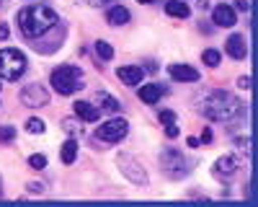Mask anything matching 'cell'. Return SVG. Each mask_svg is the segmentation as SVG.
Masks as SVG:
<instances>
[{
    "instance_id": "7a4b0ae2",
    "label": "cell",
    "mask_w": 258,
    "mask_h": 207,
    "mask_svg": "<svg viewBox=\"0 0 258 207\" xmlns=\"http://www.w3.org/2000/svg\"><path fill=\"white\" fill-rule=\"evenodd\" d=\"M243 109V104L227 91H212L199 101V112L212 119V122H230L232 117H238Z\"/></svg>"
},
{
    "instance_id": "2e32d148",
    "label": "cell",
    "mask_w": 258,
    "mask_h": 207,
    "mask_svg": "<svg viewBox=\"0 0 258 207\" xmlns=\"http://www.w3.org/2000/svg\"><path fill=\"white\" fill-rule=\"evenodd\" d=\"M160 96H163V88L158 86V83H150V86H142V88H140V98H142L145 104H158Z\"/></svg>"
},
{
    "instance_id": "9c48e42d",
    "label": "cell",
    "mask_w": 258,
    "mask_h": 207,
    "mask_svg": "<svg viewBox=\"0 0 258 207\" xmlns=\"http://www.w3.org/2000/svg\"><path fill=\"white\" fill-rule=\"evenodd\" d=\"M238 169H240V161L238 158H235V156H222L217 163H214V176H217V179H232L235 174H238Z\"/></svg>"
},
{
    "instance_id": "4dcf8cb0",
    "label": "cell",
    "mask_w": 258,
    "mask_h": 207,
    "mask_svg": "<svg viewBox=\"0 0 258 207\" xmlns=\"http://www.w3.org/2000/svg\"><path fill=\"white\" fill-rule=\"evenodd\" d=\"M29 189H31L34 194H41V192H44V184H29Z\"/></svg>"
},
{
    "instance_id": "d6986e66",
    "label": "cell",
    "mask_w": 258,
    "mask_h": 207,
    "mask_svg": "<svg viewBox=\"0 0 258 207\" xmlns=\"http://www.w3.org/2000/svg\"><path fill=\"white\" fill-rule=\"evenodd\" d=\"M96 52H98V57H101V60H106V62L114 60V47L109 44V41H103V39H98V41H96Z\"/></svg>"
},
{
    "instance_id": "d590c367",
    "label": "cell",
    "mask_w": 258,
    "mask_h": 207,
    "mask_svg": "<svg viewBox=\"0 0 258 207\" xmlns=\"http://www.w3.org/2000/svg\"><path fill=\"white\" fill-rule=\"evenodd\" d=\"M0 6H3V0H0Z\"/></svg>"
},
{
    "instance_id": "836d02e7",
    "label": "cell",
    "mask_w": 258,
    "mask_h": 207,
    "mask_svg": "<svg viewBox=\"0 0 258 207\" xmlns=\"http://www.w3.org/2000/svg\"><path fill=\"white\" fill-rule=\"evenodd\" d=\"M188 148H199V140L197 137H188Z\"/></svg>"
},
{
    "instance_id": "d6a6232c",
    "label": "cell",
    "mask_w": 258,
    "mask_h": 207,
    "mask_svg": "<svg viewBox=\"0 0 258 207\" xmlns=\"http://www.w3.org/2000/svg\"><path fill=\"white\" fill-rule=\"evenodd\" d=\"M199 142H212V130H204V135H202Z\"/></svg>"
},
{
    "instance_id": "d4e9b609",
    "label": "cell",
    "mask_w": 258,
    "mask_h": 207,
    "mask_svg": "<svg viewBox=\"0 0 258 207\" xmlns=\"http://www.w3.org/2000/svg\"><path fill=\"white\" fill-rule=\"evenodd\" d=\"M160 122H163V124H170V122H176V112H170V109L160 112Z\"/></svg>"
},
{
    "instance_id": "484cf974",
    "label": "cell",
    "mask_w": 258,
    "mask_h": 207,
    "mask_svg": "<svg viewBox=\"0 0 258 207\" xmlns=\"http://www.w3.org/2000/svg\"><path fill=\"white\" fill-rule=\"evenodd\" d=\"M165 135H168V137H178V127H176V122L165 124Z\"/></svg>"
},
{
    "instance_id": "5bb4252c",
    "label": "cell",
    "mask_w": 258,
    "mask_h": 207,
    "mask_svg": "<svg viewBox=\"0 0 258 207\" xmlns=\"http://www.w3.org/2000/svg\"><path fill=\"white\" fill-rule=\"evenodd\" d=\"M129 18H132V13H129L124 6H111L109 11H106V21H109L111 26H124V24H129Z\"/></svg>"
},
{
    "instance_id": "ffe728a7",
    "label": "cell",
    "mask_w": 258,
    "mask_h": 207,
    "mask_svg": "<svg viewBox=\"0 0 258 207\" xmlns=\"http://www.w3.org/2000/svg\"><path fill=\"white\" fill-rule=\"evenodd\" d=\"M96 101L103 104V109H106V112H119V109H121V107H119V101H116L114 96H109V93H98Z\"/></svg>"
},
{
    "instance_id": "83f0119b",
    "label": "cell",
    "mask_w": 258,
    "mask_h": 207,
    "mask_svg": "<svg viewBox=\"0 0 258 207\" xmlns=\"http://www.w3.org/2000/svg\"><path fill=\"white\" fill-rule=\"evenodd\" d=\"M88 6H93V8H103V6H109L111 0H85Z\"/></svg>"
},
{
    "instance_id": "7c38bea8",
    "label": "cell",
    "mask_w": 258,
    "mask_h": 207,
    "mask_svg": "<svg viewBox=\"0 0 258 207\" xmlns=\"http://www.w3.org/2000/svg\"><path fill=\"white\" fill-rule=\"evenodd\" d=\"M227 55H230L232 60H243V57L248 55L245 36H240V34H232V36L227 39Z\"/></svg>"
},
{
    "instance_id": "4316f807",
    "label": "cell",
    "mask_w": 258,
    "mask_h": 207,
    "mask_svg": "<svg viewBox=\"0 0 258 207\" xmlns=\"http://www.w3.org/2000/svg\"><path fill=\"white\" fill-rule=\"evenodd\" d=\"M62 127L68 130V132H75V130H78V122H73V119H62Z\"/></svg>"
},
{
    "instance_id": "f1b7e54d",
    "label": "cell",
    "mask_w": 258,
    "mask_h": 207,
    "mask_svg": "<svg viewBox=\"0 0 258 207\" xmlns=\"http://www.w3.org/2000/svg\"><path fill=\"white\" fill-rule=\"evenodd\" d=\"M238 88H243V91H248V88H250V78H248V75H243V78L238 80Z\"/></svg>"
},
{
    "instance_id": "30bf717a",
    "label": "cell",
    "mask_w": 258,
    "mask_h": 207,
    "mask_svg": "<svg viewBox=\"0 0 258 207\" xmlns=\"http://www.w3.org/2000/svg\"><path fill=\"white\" fill-rule=\"evenodd\" d=\"M212 21H214L217 26L230 29V26L238 24V16H235V8H232V6H225V3H222V6H217V8L212 11Z\"/></svg>"
},
{
    "instance_id": "1f68e13d",
    "label": "cell",
    "mask_w": 258,
    "mask_h": 207,
    "mask_svg": "<svg viewBox=\"0 0 258 207\" xmlns=\"http://www.w3.org/2000/svg\"><path fill=\"white\" fill-rule=\"evenodd\" d=\"M235 3H238L240 11H250V3H248V0H235Z\"/></svg>"
},
{
    "instance_id": "277c9868",
    "label": "cell",
    "mask_w": 258,
    "mask_h": 207,
    "mask_svg": "<svg viewBox=\"0 0 258 207\" xmlns=\"http://www.w3.org/2000/svg\"><path fill=\"white\" fill-rule=\"evenodd\" d=\"M29 62H26V55L16 49V47H6L0 49V78L6 80H18L21 75L26 73Z\"/></svg>"
},
{
    "instance_id": "603a6c76",
    "label": "cell",
    "mask_w": 258,
    "mask_h": 207,
    "mask_svg": "<svg viewBox=\"0 0 258 207\" xmlns=\"http://www.w3.org/2000/svg\"><path fill=\"white\" fill-rule=\"evenodd\" d=\"M29 166L34 171H41V169H47V156H41V153H34L31 158H29Z\"/></svg>"
},
{
    "instance_id": "8992f818",
    "label": "cell",
    "mask_w": 258,
    "mask_h": 207,
    "mask_svg": "<svg viewBox=\"0 0 258 207\" xmlns=\"http://www.w3.org/2000/svg\"><path fill=\"white\" fill-rule=\"evenodd\" d=\"M116 163H119L121 174H124L129 181H132V184H137V186H147V174H145L142 163H140L137 158H132L129 153H119V156H116Z\"/></svg>"
},
{
    "instance_id": "52a82bcc",
    "label": "cell",
    "mask_w": 258,
    "mask_h": 207,
    "mask_svg": "<svg viewBox=\"0 0 258 207\" xmlns=\"http://www.w3.org/2000/svg\"><path fill=\"white\" fill-rule=\"evenodd\" d=\"M126 132H129L126 119L116 117V119L103 122L101 127L96 130V137H98V140H103V142H119V140H124V137H126Z\"/></svg>"
},
{
    "instance_id": "6da1fadb",
    "label": "cell",
    "mask_w": 258,
    "mask_h": 207,
    "mask_svg": "<svg viewBox=\"0 0 258 207\" xmlns=\"http://www.w3.org/2000/svg\"><path fill=\"white\" fill-rule=\"evenodd\" d=\"M57 24H59L57 13H54L49 6H41V3L29 6V8H24V11L18 13V26H21V31H24L26 39L44 36V34H47L49 29H54Z\"/></svg>"
},
{
    "instance_id": "8fae6325",
    "label": "cell",
    "mask_w": 258,
    "mask_h": 207,
    "mask_svg": "<svg viewBox=\"0 0 258 207\" xmlns=\"http://www.w3.org/2000/svg\"><path fill=\"white\" fill-rule=\"evenodd\" d=\"M168 73H170V78H173V80H181V83H197V80H199L197 68L183 65V62H176V65H170Z\"/></svg>"
},
{
    "instance_id": "e575fe53",
    "label": "cell",
    "mask_w": 258,
    "mask_h": 207,
    "mask_svg": "<svg viewBox=\"0 0 258 207\" xmlns=\"http://www.w3.org/2000/svg\"><path fill=\"white\" fill-rule=\"evenodd\" d=\"M137 3H145L147 6V3H155V0H137Z\"/></svg>"
},
{
    "instance_id": "4fadbf2b",
    "label": "cell",
    "mask_w": 258,
    "mask_h": 207,
    "mask_svg": "<svg viewBox=\"0 0 258 207\" xmlns=\"http://www.w3.org/2000/svg\"><path fill=\"white\" fill-rule=\"evenodd\" d=\"M75 114L83 119V122H98V117H101V109H96L93 104H88V101H75Z\"/></svg>"
},
{
    "instance_id": "ac0fdd59",
    "label": "cell",
    "mask_w": 258,
    "mask_h": 207,
    "mask_svg": "<svg viewBox=\"0 0 258 207\" xmlns=\"http://www.w3.org/2000/svg\"><path fill=\"white\" fill-rule=\"evenodd\" d=\"M59 158H62V163H75V158H78V142L75 140H68L62 145V153H59Z\"/></svg>"
},
{
    "instance_id": "cb8c5ba5",
    "label": "cell",
    "mask_w": 258,
    "mask_h": 207,
    "mask_svg": "<svg viewBox=\"0 0 258 207\" xmlns=\"http://www.w3.org/2000/svg\"><path fill=\"white\" fill-rule=\"evenodd\" d=\"M16 137V127H0V140L3 142H11Z\"/></svg>"
},
{
    "instance_id": "e0dca14e",
    "label": "cell",
    "mask_w": 258,
    "mask_h": 207,
    "mask_svg": "<svg viewBox=\"0 0 258 207\" xmlns=\"http://www.w3.org/2000/svg\"><path fill=\"white\" fill-rule=\"evenodd\" d=\"M165 13L168 16H176V18H188L191 11L186 3H178V0H170V3H165Z\"/></svg>"
},
{
    "instance_id": "5b68a950",
    "label": "cell",
    "mask_w": 258,
    "mask_h": 207,
    "mask_svg": "<svg viewBox=\"0 0 258 207\" xmlns=\"http://www.w3.org/2000/svg\"><path fill=\"white\" fill-rule=\"evenodd\" d=\"M160 166H163L165 176H170V179H183V176H188V171H191V166H188V161L183 158V153H178V150H173V148L163 153Z\"/></svg>"
},
{
    "instance_id": "3957f363",
    "label": "cell",
    "mask_w": 258,
    "mask_h": 207,
    "mask_svg": "<svg viewBox=\"0 0 258 207\" xmlns=\"http://www.w3.org/2000/svg\"><path fill=\"white\" fill-rule=\"evenodd\" d=\"M49 83L59 96H73L75 91L83 88V73L75 65H59V68L52 70Z\"/></svg>"
},
{
    "instance_id": "ba28073f",
    "label": "cell",
    "mask_w": 258,
    "mask_h": 207,
    "mask_svg": "<svg viewBox=\"0 0 258 207\" xmlns=\"http://www.w3.org/2000/svg\"><path fill=\"white\" fill-rule=\"evenodd\" d=\"M21 101L26 104V107H47V101H49V93L41 88V86H36V83H31V86H26L24 91H21Z\"/></svg>"
},
{
    "instance_id": "7402d4cb",
    "label": "cell",
    "mask_w": 258,
    "mask_h": 207,
    "mask_svg": "<svg viewBox=\"0 0 258 207\" xmlns=\"http://www.w3.org/2000/svg\"><path fill=\"white\" fill-rule=\"evenodd\" d=\"M26 132H31V135H41V132H44V122L36 119V117H31V119L26 122Z\"/></svg>"
},
{
    "instance_id": "f546056e",
    "label": "cell",
    "mask_w": 258,
    "mask_h": 207,
    "mask_svg": "<svg viewBox=\"0 0 258 207\" xmlns=\"http://www.w3.org/2000/svg\"><path fill=\"white\" fill-rule=\"evenodd\" d=\"M11 36V29L6 26V24H0V41H3V39H8Z\"/></svg>"
},
{
    "instance_id": "44dd1931",
    "label": "cell",
    "mask_w": 258,
    "mask_h": 207,
    "mask_svg": "<svg viewBox=\"0 0 258 207\" xmlns=\"http://www.w3.org/2000/svg\"><path fill=\"white\" fill-rule=\"evenodd\" d=\"M202 60H204V65H209V68H217L220 62H222V55H220V49H204Z\"/></svg>"
},
{
    "instance_id": "9a60e30c",
    "label": "cell",
    "mask_w": 258,
    "mask_h": 207,
    "mask_svg": "<svg viewBox=\"0 0 258 207\" xmlns=\"http://www.w3.org/2000/svg\"><path fill=\"white\" fill-rule=\"evenodd\" d=\"M145 70L137 68V65H126V68H119V78L126 83V86H140V80H142Z\"/></svg>"
}]
</instances>
